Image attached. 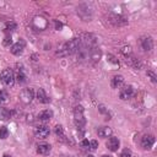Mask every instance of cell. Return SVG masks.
I'll return each mask as SVG.
<instances>
[{
    "label": "cell",
    "mask_w": 157,
    "mask_h": 157,
    "mask_svg": "<svg viewBox=\"0 0 157 157\" xmlns=\"http://www.w3.org/2000/svg\"><path fill=\"white\" fill-rule=\"evenodd\" d=\"M120 157H131V151L129 148H124L120 153Z\"/></svg>",
    "instance_id": "26"
},
{
    "label": "cell",
    "mask_w": 157,
    "mask_h": 157,
    "mask_svg": "<svg viewBox=\"0 0 157 157\" xmlns=\"http://www.w3.org/2000/svg\"><path fill=\"white\" fill-rule=\"evenodd\" d=\"M109 21L114 25V26H123V25H126V20L119 15H115V13H110L109 15Z\"/></svg>",
    "instance_id": "11"
},
{
    "label": "cell",
    "mask_w": 157,
    "mask_h": 157,
    "mask_svg": "<svg viewBox=\"0 0 157 157\" xmlns=\"http://www.w3.org/2000/svg\"><path fill=\"white\" fill-rule=\"evenodd\" d=\"M123 85H124V77H123L121 75H115V76H113L112 82H110V86H112L113 88H120Z\"/></svg>",
    "instance_id": "14"
},
{
    "label": "cell",
    "mask_w": 157,
    "mask_h": 157,
    "mask_svg": "<svg viewBox=\"0 0 157 157\" xmlns=\"http://www.w3.org/2000/svg\"><path fill=\"white\" fill-rule=\"evenodd\" d=\"M155 144V136L151 134H146L141 137V146L145 150H150L152 147V145Z\"/></svg>",
    "instance_id": "8"
},
{
    "label": "cell",
    "mask_w": 157,
    "mask_h": 157,
    "mask_svg": "<svg viewBox=\"0 0 157 157\" xmlns=\"http://www.w3.org/2000/svg\"><path fill=\"white\" fill-rule=\"evenodd\" d=\"M37 99L40 103H44V104L50 102V98L48 97V94L45 93V91L43 88H38V91H37Z\"/></svg>",
    "instance_id": "16"
},
{
    "label": "cell",
    "mask_w": 157,
    "mask_h": 157,
    "mask_svg": "<svg viewBox=\"0 0 157 157\" xmlns=\"http://www.w3.org/2000/svg\"><path fill=\"white\" fill-rule=\"evenodd\" d=\"M98 147V142L96 141V140H92V141H90V148H92V150H96Z\"/></svg>",
    "instance_id": "29"
},
{
    "label": "cell",
    "mask_w": 157,
    "mask_h": 157,
    "mask_svg": "<svg viewBox=\"0 0 157 157\" xmlns=\"http://www.w3.org/2000/svg\"><path fill=\"white\" fill-rule=\"evenodd\" d=\"M121 53H123V54H126V53H128V54H131V48H130V47H124V48L121 49Z\"/></svg>",
    "instance_id": "31"
},
{
    "label": "cell",
    "mask_w": 157,
    "mask_h": 157,
    "mask_svg": "<svg viewBox=\"0 0 157 157\" xmlns=\"http://www.w3.org/2000/svg\"><path fill=\"white\" fill-rule=\"evenodd\" d=\"M77 15L83 21H91L92 15H93V11H92V9L87 4H82V5L77 6Z\"/></svg>",
    "instance_id": "3"
},
{
    "label": "cell",
    "mask_w": 157,
    "mask_h": 157,
    "mask_svg": "<svg viewBox=\"0 0 157 157\" xmlns=\"http://www.w3.org/2000/svg\"><path fill=\"white\" fill-rule=\"evenodd\" d=\"M102 157H110V156H107V155H104V156H102Z\"/></svg>",
    "instance_id": "36"
},
{
    "label": "cell",
    "mask_w": 157,
    "mask_h": 157,
    "mask_svg": "<svg viewBox=\"0 0 157 157\" xmlns=\"http://www.w3.org/2000/svg\"><path fill=\"white\" fill-rule=\"evenodd\" d=\"M16 80H17V82H18V83H21V85H22V83H25V82L27 81V78H26V75H25L22 71H20V72L17 74V76H16Z\"/></svg>",
    "instance_id": "23"
},
{
    "label": "cell",
    "mask_w": 157,
    "mask_h": 157,
    "mask_svg": "<svg viewBox=\"0 0 157 157\" xmlns=\"http://www.w3.org/2000/svg\"><path fill=\"white\" fill-rule=\"evenodd\" d=\"M53 118V112L49 110V109H45V110H42L39 114H38V119L42 120V121H48L49 119Z\"/></svg>",
    "instance_id": "19"
},
{
    "label": "cell",
    "mask_w": 157,
    "mask_h": 157,
    "mask_svg": "<svg viewBox=\"0 0 157 157\" xmlns=\"http://www.w3.org/2000/svg\"><path fill=\"white\" fill-rule=\"evenodd\" d=\"M12 43V39H11V36L10 37H6L5 40H4V45H10Z\"/></svg>",
    "instance_id": "33"
},
{
    "label": "cell",
    "mask_w": 157,
    "mask_h": 157,
    "mask_svg": "<svg viewBox=\"0 0 157 157\" xmlns=\"http://www.w3.org/2000/svg\"><path fill=\"white\" fill-rule=\"evenodd\" d=\"M74 120H75V124L78 129H82L86 124V119H85V115H83V108L82 105H76L75 109H74Z\"/></svg>",
    "instance_id": "2"
},
{
    "label": "cell",
    "mask_w": 157,
    "mask_h": 157,
    "mask_svg": "<svg viewBox=\"0 0 157 157\" xmlns=\"http://www.w3.org/2000/svg\"><path fill=\"white\" fill-rule=\"evenodd\" d=\"M141 47H142V49L146 50V52L152 50V48H153V39H152L150 36L141 38Z\"/></svg>",
    "instance_id": "12"
},
{
    "label": "cell",
    "mask_w": 157,
    "mask_h": 157,
    "mask_svg": "<svg viewBox=\"0 0 157 157\" xmlns=\"http://www.w3.org/2000/svg\"><path fill=\"white\" fill-rule=\"evenodd\" d=\"M88 157H93V156H91V155H88Z\"/></svg>",
    "instance_id": "37"
},
{
    "label": "cell",
    "mask_w": 157,
    "mask_h": 157,
    "mask_svg": "<svg viewBox=\"0 0 157 157\" xmlns=\"http://www.w3.org/2000/svg\"><path fill=\"white\" fill-rule=\"evenodd\" d=\"M81 146L85 147V148H88L90 147V141L88 140H82L81 141Z\"/></svg>",
    "instance_id": "32"
},
{
    "label": "cell",
    "mask_w": 157,
    "mask_h": 157,
    "mask_svg": "<svg viewBox=\"0 0 157 157\" xmlns=\"http://www.w3.org/2000/svg\"><path fill=\"white\" fill-rule=\"evenodd\" d=\"M9 136V130L6 126H0V139H6Z\"/></svg>",
    "instance_id": "24"
},
{
    "label": "cell",
    "mask_w": 157,
    "mask_h": 157,
    "mask_svg": "<svg viewBox=\"0 0 157 157\" xmlns=\"http://www.w3.org/2000/svg\"><path fill=\"white\" fill-rule=\"evenodd\" d=\"M132 94H134V88H132L131 86H124V87L120 90V92H119V97H120L121 99H124V101L131 98Z\"/></svg>",
    "instance_id": "9"
},
{
    "label": "cell",
    "mask_w": 157,
    "mask_h": 157,
    "mask_svg": "<svg viewBox=\"0 0 157 157\" xmlns=\"http://www.w3.org/2000/svg\"><path fill=\"white\" fill-rule=\"evenodd\" d=\"M107 147H108V150H110L113 152L117 151L119 147V140L117 137H109V140L107 141Z\"/></svg>",
    "instance_id": "18"
},
{
    "label": "cell",
    "mask_w": 157,
    "mask_h": 157,
    "mask_svg": "<svg viewBox=\"0 0 157 157\" xmlns=\"http://www.w3.org/2000/svg\"><path fill=\"white\" fill-rule=\"evenodd\" d=\"M81 45V39L80 37H76V38H72L65 43H63L59 48H58V52H56V55L59 56H67V55H71V54H75L77 52V49L80 48Z\"/></svg>",
    "instance_id": "1"
},
{
    "label": "cell",
    "mask_w": 157,
    "mask_h": 157,
    "mask_svg": "<svg viewBox=\"0 0 157 157\" xmlns=\"http://www.w3.org/2000/svg\"><path fill=\"white\" fill-rule=\"evenodd\" d=\"M16 28V23L15 22H9V23H6V29L7 31H13Z\"/></svg>",
    "instance_id": "28"
},
{
    "label": "cell",
    "mask_w": 157,
    "mask_h": 157,
    "mask_svg": "<svg viewBox=\"0 0 157 157\" xmlns=\"http://www.w3.org/2000/svg\"><path fill=\"white\" fill-rule=\"evenodd\" d=\"M112 129L109 126H101L98 130H97V134L98 136L101 137H110L112 136Z\"/></svg>",
    "instance_id": "17"
},
{
    "label": "cell",
    "mask_w": 157,
    "mask_h": 157,
    "mask_svg": "<svg viewBox=\"0 0 157 157\" xmlns=\"http://www.w3.org/2000/svg\"><path fill=\"white\" fill-rule=\"evenodd\" d=\"M107 58H108V60H109L110 63H113V64H115V65H117V64H119V63H118V60H115V58H114L112 54H108V56H107Z\"/></svg>",
    "instance_id": "30"
},
{
    "label": "cell",
    "mask_w": 157,
    "mask_h": 157,
    "mask_svg": "<svg viewBox=\"0 0 157 157\" xmlns=\"http://www.w3.org/2000/svg\"><path fill=\"white\" fill-rule=\"evenodd\" d=\"M11 114H12L11 110H9L6 108H0V118L1 119H9L11 117Z\"/></svg>",
    "instance_id": "22"
},
{
    "label": "cell",
    "mask_w": 157,
    "mask_h": 157,
    "mask_svg": "<svg viewBox=\"0 0 157 157\" xmlns=\"http://www.w3.org/2000/svg\"><path fill=\"white\" fill-rule=\"evenodd\" d=\"M0 78H1L2 83H4L5 86H7V87L13 86V83H15V76H13L12 70H10V69L2 70L1 74H0Z\"/></svg>",
    "instance_id": "4"
},
{
    "label": "cell",
    "mask_w": 157,
    "mask_h": 157,
    "mask_svg": "<svg viewBox=\"0 0 157 157\" xmlns=\"http://www.w3.org/2000/svg\"><path fill=\"white\" fill-rule=\"evenodd\" d=\"M147 76H150V78H151V81L152 82H157V76H156V74L153 72V71H147Z\"/></svg>",
    "instance_id": "27"
},
{
    "label": "cell",
    "mask_w": 157,
    "mask_h": 157,
    "mask_svg": "<svg viewBox=\"0 0 157 157\" xmlns=\"http://www.w3.org/2000/svg\"><path fill=\"white\" fill-rule=\"evenodd\" d=\"M2 157H11V156H9V155H4Z\"/></svg>",
    "instance_id": "35"
},
{
    "label": "cell",
    "mask_w": 157,
    "mask_h": 157,
    "mask_svg": "<svg viewBox=\"0 0 157 157\" xmlns=\"http://www.w3.org/2000/svg\"><path fill=\"white\" fill-rule=\"evenodd\" d=\"M9 93L4 90H0V104H6L9 102Z\"/></svg>",
    "instance_id": "21"
},
{
    "label": "cell",
    "mask_w": 157,
    "mask_h": 157,
    "mask_svg": "<svg viewBox=\"0 0 157 157\" xmlns=\"http://www.w3.org/2000/svg\"><path fill=\"white\" fill-rule=\"evenodd\" d=\"M50 150H52V146L48 144H39L37 146V152L39 155H48L50 152Z\"/></svg>",
    "instance_id": "20"
},
{
    "label": "cell",
    "mask_w": 157,
    "mask_h": 157,
    "mask_svg": "<svg viewBox=\"0 0 157 157\" xmlns=\"http://www.w3.org/2000/svg\"><path fill=\"white\" fill-rule=\"evenodd\" d=\"M101 55H102L101 49H99L97 45L93 47V48H91V52H90V59H91L92 61H99Z\"/></svg>",
    "instance_id": "15"
},
{
    "label": "cell",
    "mask_w": 157,
    "mask_h": 157,
    "mask_svg": "<svg viewBox=\"0 0 157 157\" xmlns=\"http://www.w3.org/2000/svg\"><path fill=\"white\" fill-rule=\"evenodd\" d=\"M33 27L36 29H38V31L44 29L47 27V20H44L43 17H39V16L34 17V20H33Z\"/></svg>",
    "instance_id": "13"
},
{
    "label": "cell",
    "mask_w": 157,
    "mask_h": 157,
    "mask_svg": "<svg viewBox=\"0 0 157 157\" xmlns=\"http://www.w3.org/2000/svg\"><path fill=\"white\" fill-rule=\"evenodd\" d=\"M34 98V91L33 88H23L20 93V99L25 104H29Z\"/></svg>",
    "instance_id": "6"
},
{
    "label": "cell",
    "mask_w": 157,
    "mask_h": 157,
    "mask_svg": "<svg viewBox=\"0 0 157 157\" xmlns=\"http://www.w3.org/2000/svg\"><path fill=\"white\" fill-rule=\"evenodd\" d=\"M23 49H25V42H23L22 39L18 40L17 43L12 44L11 48H10V50H11V53H12L13 55H21L22 52H23Z\"/></svg>",
    "instance_id": "10"
},
{
    "label": "cell",
    "mask_w": 157,
    "mask_h": 157,
    "mask_svg": "<svg viewBox=\"0 0 157 157\" xmlns=\"http://www.w3.org/2000/svg\"><path fill=\"white\" fill-rule=\"evenodd\" d=\"M33 132H34V136L38 137V139H45V137L49 136L50 130H49V128L47 125H38V126L34 128Z\"/></svg>",
    "instance_id": "7"
},
{
    "label": "cell",
    "mask_w": 157,
    "mask_h": 157,
    "mask_svg": "<svg viewBox=\"0 0 157 157\" xmlns=\"http://www.w3.org/2000/svg\"><path fill=\"white\" fill-rule=\"evenodd\" d=\"M55 134H56V136H59L60 139L64 137V131H63V126H61V125H56V126H55Z\"/></svg>",
    "instance_id": "25"
},
{
    "label": "cell",
    "mask_w": 157,
    "mask_h": 157,
    "mask_svg": "<svg viewBox=\"0 0 157 157\" xmlns=\"http://www.w3.org/2000/svg\"><path fill=\"white\" fill-rule=\"evenodd\" d=\"M90 52H91V48H87V47H85V45H80V48H78L77 52L75 53L77 61L83 63V61L90 60Z\"/></svg>",
    "instance_id": "5"
},
{
    "label": "cell",
    "mask_w": 157,
    "mask_h": 157,
    "mask_svg": "<svg viewBox=\"0 0 157 157\" xmlns=\"http://www.w3.org/2000/svg\"><path fill=\"white\" fill-rule=\"evenodd\" d=\"M55 25H56V28H61V26H63L60 22H59V23H58V22H55Z\"/></svg>",
    "instance_id": "34"
}]
</instances>
